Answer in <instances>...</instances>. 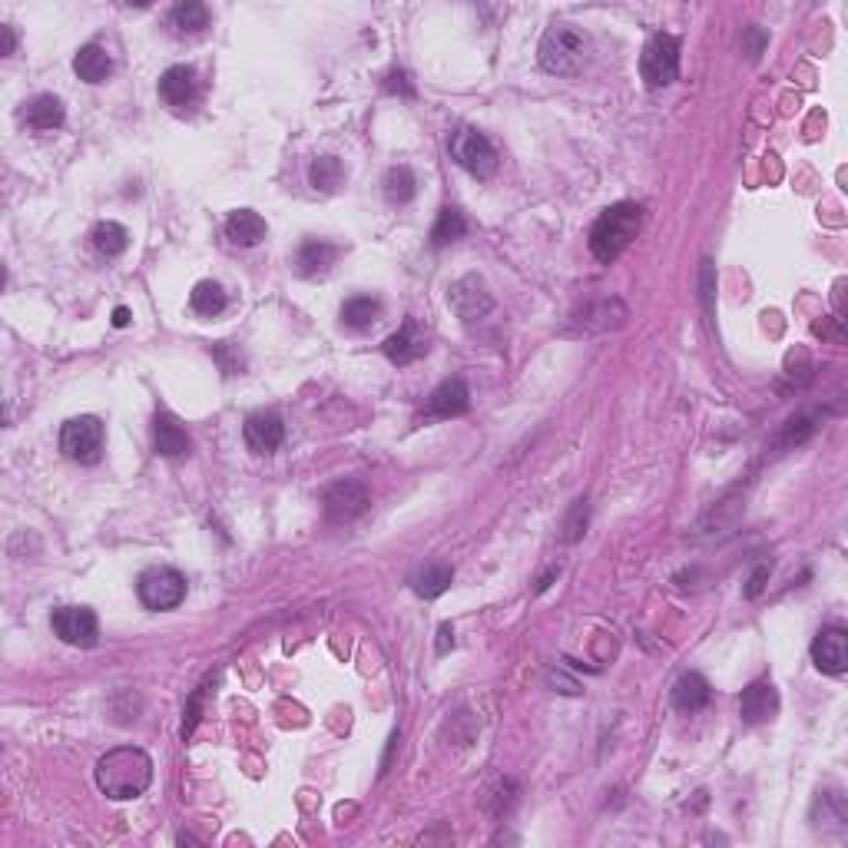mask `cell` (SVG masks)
Wrapping results in <instances>:
<instances>
[{"instance_id":"f1b7e54d","label":"cell","mask_w":848,"mask_h":848,"mask_svg":"<svg viewBox=\"0 0 848 848\" xmlns=\"http://www.w3.org/2000/svg\"><path fill=\"white\" fill-rule=\"evenodd\" d=\"M309 179H312L315 189H322V193H332V189L342 186V179H345L342 159H338V156H318V159H312Z\"/></svg>"},{"instance_id":"2e32d148","label":"cell","mask_w":848,"mask_h":848,"mask_svg":"<svg viewBox=\"0 0 848 848\" xmlns=\"http://www.w3.org/2000/svg\"><path fill=\"white\" fill-rule=\"evenodd\" d=\"M471 408V391L461 378L441 381L428 398V418H458Z\"/></svg>"},{"instance_id":"8992f818","label":"cell","mask_w":848,"mask_h":848,"mask_svg":"<svg viewBox=\"0 0 848 848\" xmlns=\"http://www.w3.org/2000/svg\"><path fill=\"white\" fill-rule=\"evenodd\" d=\"M60 451L77 464H97L103 458V421L93 415L70 418L60 428Z\"/></svg>"},{"instance_id":"4dcf8cb0","label":"cell","mask_w":848,"mask_h":848,"mask_svg":"<svg viewBox=\"0 0 848 848\" xmlns=\"http://www.w3.org/2000/svg\"><path fill=\"white\" fill-rule=\"evenodd\" d=\"M815 428H819V424H815L812 415H795V418L786 421V428H782V444H802V441H809L812 434H815Z\"/></svg>"},{"instance_id":"9a60e30c","label":"cell","mask_w":848,"mask_h":848,"mask_svg":"<svg viewBox=\"0 0 848 848\" xmlns=\"http://www.w3.org/2000/svg\"><path fill=\"white\" fill-rule=\"evenodd\" d=\"M779 713V693L772 683H752L742 689L739 696V716L746 719L749 726L769 723L772 716Z\"/></svg>"},{"instance_id":"8fae6325","label":"cell","mask_w":848,"mask_h":848,"mask_svg":"<svg viewBox=\"0 0 848 848\" xmlns=\"http://www.w3.org/2000/svg\"><path fill=\"white\" fill-rule=\"evenodd\" d=\"M812 663L822 673L842 676L848 670V633L842 627H822L812 640Z\"/></svg>"},{"instance_id":"d6a6232c","label":"cell","mask_w":848,"mask_h":848,"mask_svg":"<svg viewBox=\"0 0 848 848\" xmlns=\"http://www.w3.org/2000/svg\"><path fill=\"white\" fill-rule=\"evenodd\" d=\"M769 44V37H766V30L762 27H749L746 30V40H742V47H746V53H749V60H759V53H762V47Z\"/></svg>"},{"instance_id":"d4e9b609","label":"cell","mask_w":848,"mask_h":848,"mask_svg":"<svg viewBox=\"0 0 848 848\" xmlns=\"http://www.w3.org/2000/svg\"><path fill=\"white\" fill-rule=\"evenodd\" d=\"M169 27H173L176 34H199V30H206L209 27L206 4H199V0L176 4L173 10H169Z\"/></svg>"},{"instance_id":"7402d4cb","label":"cell","mask_w":848,"mask_h":848,"mask_svg":"<svg viewBox=\"0 0 848 848\" xmlns=\"http://www.w3.org/2000/svg\"><path fill=\"white\" fill-rule=\"evenodd\" d=\"M73 70H77L80 80L103 83L113 73V60H110V53H106L100 44H87V47L77 50V57H73Z\"/></svg>"},{"instance_id":"5b68a950","label":"cell","mask_w":848,"mask_h":848,"mask_svg":"<svg viewBox=\"0 0 848 848\" xmlns=\"http://www.w3.org/2000/svg\"><path fill=\"white\" fill-rule=\"evenodd\" d=\"M136 593L146 610H173L186 600V577L173 567H150L136 580Z\"/></svg>"},{"instance_id":"e575fe53","label":"cell","mask_w":848,"mask_h":848,"mask_svg":"<svg viewBox=\"0 0 848 848\" xmlns=\"http://www.w3.org/2000/svg\"><path fill=\"white\" fill-rule=\"evenodd\" d=\"M385 90H388V93H405V97H415V87L408 83V73H401V70H391V73H388Z\"/></svg>"},{"instance_id":"52a82bcc","label":"cell","mask_w":848,"mask_h":848,"mask_svg":"<svg viewBox=\"0 0 848 848\" xmlns=\"http://www.w3.org/2000/svg\"><path fill=\"white\" fill-rule=\"evenodd\" d=\"M448 146L451 156L458 159V166L468 169L474 179H491L497 173V150L484 133L471 130V126H461V130L451 133Z\"/></svg>"},{"instance_id":"cb8c5ba5","label":"cell","mask_w":848,"mask_h":848,"mask_svg":"<svg viewBox=\"0 0 848 848\" xmlns=\"http://www.w3.org/2000/svg\"><path fill=\"white\" fill-rule=\"evenodd\" d=\"M464 232H468V219H464V212L444 206L438 212V219H434V226H431V246L444 249V246H451V242L464 239Z\"/></svg>"},{"instance_id":"74e56055","label":"cell","mask_w":848,"mask_h":848,"mask_svg":"<svg viewBox=\"0 0 848 848\" xmlns=\"http://www.w3.org/2000/svg\"><path fill=\"white\" fill-rule=\"evenodd\" d=\"M0 34H4V47H0V53H4V57H10V53H14V47H17L14 27H10V24H0Z\"/></svg>"},{"instance_id":"9c48e42d","label":"cell","mask_w":848,"mask_h":848,"mask_svg":"<svg viewBox=\"0 0 848 848\" xmlns=\"http://www.w3.org/2000/svg\"><path fill=\"white\" fill-rule=\"evenodd\" d=\"M322 504H325V517L332 524H352L355 517H362L368 511V491L358 481H338L325 491Z\"/></svg>"},{"instance_id":"ffe728a7","label":"cell","mask_w":848,"mask_h":848,"mask_svg":"<svg viewBox=\"0 0 848 848\" xmlns=\"http://www.w3.org/2000/svg\"><path fill=\"white\" fill-rule=\"evenodd\" d=\"M709 699H713V689L699 673H683L673 686V706L680 713H699L709 706Z\"/></svg>"},{"instance_id":"83f0119b","label":"cell","mask_w":848,"mask_h":848,"mask_svg":"<svg viewBox=\"0 0 848 848\" xmlns=\"http://www.w3.org/2000/svg\"><path fill=\"white\" fill-rule=\"evenodd\" d=\"M93 246H97L106 259L123 256L126 246H130V232H126V226H120V222H100V226L93 229Z\"/></svg>"},{"instance_id":"44dd1931","label":"cell","mask_w":848,"mask_h":848,"mask_svg":"<svg viewBox=\"0 0 848 848\" xmlns=\"http://www.w3.org/2000/svg\"><path fill=\"white\" fill-rule=\"evenodd\" d=\"M338 259V246L325 239H305L299 252H295V265H299L302 275H322L335 265Z\"/></svg>"},{"instance_id":"4fadbf2b","label":"cell","mask_w":848,"mask_h":848,"mask_svg":"<svg viewBox=\"0 0 848 848\" xmlns=\"http://www.w3.org/2000/svg\"><path fill=\"white\" fill-rule=\"evenodd\" d=\"M153 448H156L159 458H183V454H189V448H193V441H189V434H186L183 424H179L176 415H169V411H156Z\"/></svg>"},{"instance_id":"ab89813d","label":"cell","mask_w":848,"mask_h":848,"mask_svg":"<svg viewBox=\"0 0 848 848\" xmlns=\"http://www.w3.org/2000/svg\"><path fill=\"white\" fill-rule=\"evenodd\" d=\"M113 325H116V328L130 325V309H123V305H120V309L113 312Z\"/></svg>"},{"instance_id":"d590c367","label":"cell","mask_w":848,"mask_h":848,"mask_svg":"<svg viewBox=\"0 0 848 848\" xmlns=\"http://www.w3.org/2000/svg\"><path fill=\"white\" fill-rule=\"evenodd\" d=\"M842 322L839 318H822V322H815V335H822V338H832V342H845V332L839 328Z\"/></svg>"},{"instance_id":"5bb4252c","label":"cell","mask_w":848,"mask_h":848,"mask_svg":"<svg viewBox=\"0 0 848 848\" xmlns=\"http://www.w3.org/2000/svg\"><path fill=\"white\" fill-rule=\"evenodd\" d=\"M159 97H163L169 106H176V110H186V106H193L196 97H199V80H196V70L193 67H169L163 77H159Z\"/></svg>"},{"instance_id":"30bf717a","label":"cell","mask_w":848,"mask_h":848,"mask_svg":"<svg viewBox=\"0 0 848 848\" xmlns=\"http://www.w3.org/2000/svg\"><path fill=\"white\" fill-rule=\"evenodd\" d=\"M50 623H53V633L70 646H93L100 636L97 613L90 607H60V610H53Z\"/></svg>"},{"instance_id":"ba28073f","label":"cell","mask_w":848,"mask_h":848,"mask_svg":"<svg viewBox=\"0 0 848 848\" xmlns=\"http://www.w3.org/2000/svg\"><path fill=\"white\" fill-rule=\"evenodd\" d=\"M448 302L451 309L458 318H464V322H474V318H484L487 312L494 309V295L491 289H487V282L481 279V275H464V279H458L448 289Z\"/></svg>"},{"instance_id":"277c9868","label":"cell","mask_w":848,"mask_h":848,"mask_svg":"<svg viewBox=\"0 0 848 848\" xmlns=\"http://www.w3.org/2000/svg\"><path fill=\"white\" fill-rule=\"evenodd\" d=\"M640 73L650 90L670 87V83L680 77V40L673 34H653L643 47Z\"/></svg>"},{"instance_id":"e0dca14e","label":"cell","mask_w":848,"mask_h":848,"mask_svg":"<svg viewBox=\"0 0 848 848\" xmlns=\"http://www.w3.org/2000/svg\"><path fill=\"white\" fill-rule=\"evenodd\" d=\"M242 434H246L249 451L272 454V451L285 441V424H282L279 415H272V411H259V415H252V418L246 421Z\"/></svg>"},{"instance_id":"7c38bea8","label":"cell","mask_w":848,"mask_h":848,"mask_svg":"<svg viewBox=\"0 0 848 848\" xmlns=\"http://www.w3.org/2000/svg\"><path fill=\"white\" fill-rule=\"evenodd\" d=\"M381 352L388 355V362L395 365H411L418 362V358L428 352V342H424V332L418 328L415 318H405V325L398 328L395 335L385 338V345H381Z\"/></svg>"},{"instance_id":"1f68e13d","label":"cell","mask_w":848,"mask_h":848,"mask_svg":"<svg viewBox=\"0 0 848 848\" xmlns=\"http://www.w3.org/2000/svg\"><path fill=\"white\" fill-rule=\"evenodd\" d=\"M212 358H216L219 368L226 371V375H239V371L246 368V358H242L239 348H236V345H229V342H222V345L212 348Z\"/></svg>"},{"instance_id":"f546056e","label":"cell","mask_w":848,"mask_h":848,"mask_svg":"<svg viewBox=\"0 0 848 848\" xmlns=\"http://www.w3.org/2000/svg\"><path fill=\"white\" fill-rule=\"evenodd\" d=\"M189 305H193L196 315L212 318V315H219L222 309H226V292H222L219 282H209V279H206V282L196 285L193 295H189Z\"/></svg>"},{"instance_id":"f35d334b","label":"cell","mask_w":848,"mask_h":848,"mask_svg":"<svg viewBox=\"0 0 848 848\" xmlns=\"http://www.w3.org/2000/svg\"><path fill=\"white\" fill-rule=\"evenodd\" d=\"M448 646H454V630L444 623V627L438 630V653H448Z\"/></svg>"},{"instance_id":"4316f807","label":"cell","mask_w":848,"mask_h":848,"mask_svg":"<svg viewBox=\"0 0 848 848\" xmlns=\"http://www.w3.org/2000/svg\"><path fill=\"white\" fill-rule=\"evenodd\" d=\"M415 193H418L415 173H411L408 166H391L388 176H385V199H388V203L405 206V203L415 199Z\"/></svg>"},{"instance_id":"836d02e7","label":"cell","mask_w":848,"mask_h":848,"mask_svg":"<svg viewBox=\"0 0 848 848\" xmlns=\"http://www.w3.org/2000/svg\"><path fill=\"white\" fill-rule=\"evenodd\" d=\"M583 527H587V501H577L574 514L567 521V540H577L583 534Z\"/></svg>"},{"instance_id":"484cf974","label":"cell","mask_w":848,"mask_h":848,"mask_svg":"<svg viewBox=\"0 0 848 848\" xmlns=\"http://www.w3.org/2000/svg\"><path fill=\"white\" fill-rule=\"evenodd\" d=\"M378 318H381V302L371 299V295H355V299H348L342 305V322L348 328H355V332H365Z\"/></svg>"},{"instance_id":"8d00e7d4","label":"cell","mask_w":848,"mask_h":848,"mask_svg":"<svg viewBox=\"0 0 848 848\" xmlns=\"http://www.w3.org/2000/svg\"><path fill=\"white\" fill-rule=\"evenodd\" d=\"M769 574H772V567H769V564H759V567H756V574L749 577V587H746V597H749V600H752V597H759V593L766 590Z\"/></svg>"},{"instance_id":"d6986e66","label":"cell","mask_w":848,"mask_h":848,"mask_svg":"<svg viewBox=\"0 0 848 848\" xmlns=\"http://www.w3.org/2000/svg\"><path fill=\"white\" fill-rule=\"evenodd\" d=\"M63 116H67V113H63V103L53 97V93H40V97H34L24 106V123L30 126V130H37V133L60 130Z\"/></svg>"},{"instance_id":"603a6c76","label":"cell","mask_w":848,"mask_h":848,"mask_svg":"<svg viewBox=\"0 0 848 848\" xmlns=\"http://www.w3.org/2000/svg\"><path fill=\"white\" fill-rule=\"evenodd\" d=\"M451 580H454V570L448 564H424L418 574L411 577V590L424 600H434L451 587Z\"/></svg>"},{"instance_id":"6da1fadb","label":"cell","mask_w":848,"mask_h":848,"mask_svg":"<svg viewBox=\"0 0 848 848\" xmlns=\"http://www.w3.org/2000/svg\"><path fill=\"white\" fill-rule=\"evenodd\" d=\"M153 782V759L136 746H116L97 762V786L116 802L136 799Z\"/></svg>"},{"instance_id":"3957f363","label":"cell","mask_w":848,"mask_h":848,"mask_svg":"<svg viewBox=\"0 0 848 848\" xmlns=\"http://www.w3.org/2000/svg\"><path fill=\"white\" fill-rule=\"evenodd\" d=\"M540 67L554 77H574L590 57V37L574 24H554L540 37Z\"/></svg>"},{"instance_id":"7a4b0ae2","label":"cell","mask_w":848,"mask_h":848,"mask_svg":"<svg viewBox=\"0 0 848 848\" xmlns=\"http://www.w3.org/2000/svg\"><path fill=\"white\" fill-rule=\"evenodd\" d=\"M640 222H643V209L636 203H617L610 206L603 216L593 222L590 229V252L593 259L610 265L617 262L623 252H627V246L636 239V232H640Z\"/></svg>"},{"instance_id":"ac0fdd59","label":"cell","mask_w":848,"mask_h":848,"mask_svg":"<svg viewBox=\"0 0 848 848\" xmlns=\"http://www.w3.org/2000/svg\"><path fill=\"white\" fill-rule=\"evenodd\" d=\"M265 232H269V226H265V219L252 209H236L226 219V239L239 249L259 246V242L265 239Z\"/></svg>"}]
</instances>
